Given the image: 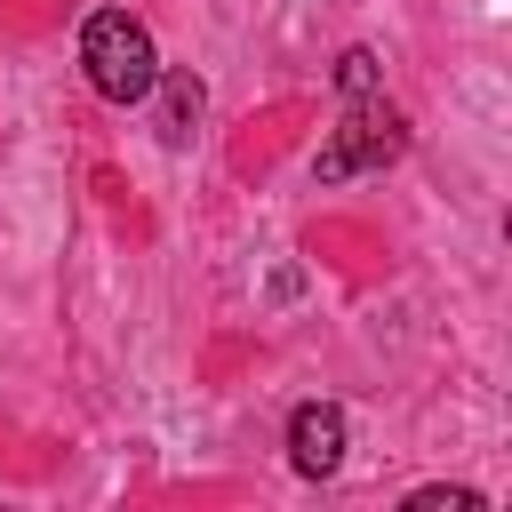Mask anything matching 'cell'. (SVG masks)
Returning a JSON list of instances; mask_svg holds the SVG:
<instances>
[{"label": "cell", "instance_id": "cell-1", "mask_svg": "<svg viewBox=\"0 0 512 512\" xmlns=\"http://www.w3.org/2000/svg\"><path fill=\"white\" fill-rule=\"evenodd\" d=\"M80 72L104 104H144L152 80H160V56H152V32L128 16V8H96L80 24Z\"/></svg>", "mask_w": 512, "mask_h": 512}, {"label": "cell", "instance_id": "cell-2", "mask_svg": "<svg viewBox=\"0 0 512 512\" xmlns=\"http://www.w3.org/2000/svg\"><path fill=\"white\" fill-rule=\"evenodd\" d=\"M400 152H408V120H400L384 96H344V120L328 128L312 176H320V184H344V176H368V168H384V160H400Z\"/></svg>", "mask_w": 512, "mask_h": 512}, {"label": "cell", "instance_id": "cell-3", "mask_svg": "<svg viewBox=\"0 0 512 512\" xmlns=\"http://www.w3.org/2000/svg\"><path fill=\"white\" fill-rule=\"evenodd\" d=\"M344 440H352V424H344L336 400H304V408L288 416V464H296L304 480H328V472L344 464Z\"/></svg>", "mask_w": 512, "mask_h": 512}, {"label": "cell", "instance_id": "cell-4", "mask_svg": "<svg viewBox=\"0 0 512 512\" xmlns=\"http://www.w3.org/2000/svg\"><path fill=\"white\" fill-rule=\"evenodd\" d=\"M152 88H160V136H168V144H184V136H192V120H200V104H208V96H200V80H192V72H160Z\"/></svg>", "mask_w": 512, "mask_h": 512}, {"label": "cell", "instance_id": "cell-5", "mask_svg": "<svg viewBox=\"0 0 512 512\" xmlns=\"http://www.w3.org/2000/svg\"><path fill=\"white\" fill-rule=\"evenodd\" d=\"M336 88H344V96H376V56H368V48H344V56H336Z\"/></svg>", "mask_w": 512, "mask_h": 512}, {"label": "cell", "instance_id": "cell-6", "mask_svg": "<svg viewBox=\"0 0 512 512\" xmlns=\"http://www.w3.org/2000/svg\"><path fill=\"white\" fill-rule=\"evenodd\" d=\"M408 512H480V496L472 488H416Z\"/></svg>", "mask_w": 512, "mask_h": 512}]
</instances>
